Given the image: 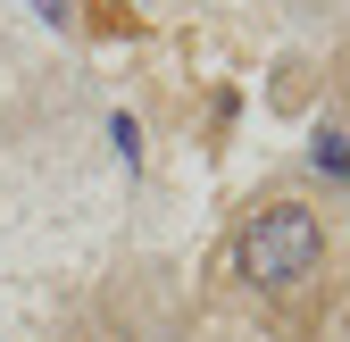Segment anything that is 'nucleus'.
<instances>
[{
  "mask_svg": "<svg viewBox=\"0 0 350 342\" xmlns=\"http://www.w3.org/2000/svg\"><path fill=\"white\" fill-rule=\"evenodd\" d=\"M325 259V226H317V209H300V200H275V209H258L250 234H242V276L258 292H292V284H309Z\"/></svg>",
  "mask_w": 350,
  "mask_h": 342,
  "instance_id": "f257e3e1",
  "label": "nucleus"
},
{
  "mask_svg": "<svg viewBox=\"0 0 350 342\" xmlns=\"http://www.w3.org/2000/svg\"><path fill=\"white\" fill-rule=\"evenodd\" d=\"M317 167H325V176H350V150H342V134H317Z\"/></svg>",
  "mask_w": 350,
  "mask_h": 342,
  "instance_id": "f03ea898",
  "label": "nucleus"
}]
</instances>
